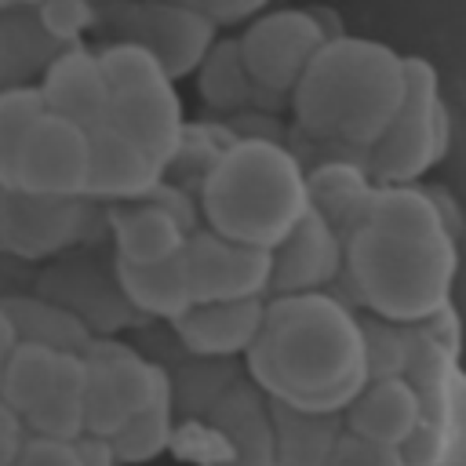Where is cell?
Segmentation results:
<instances>
[{
	"instance_id": "ba28073f",
	"label": "cell",
	"mask_w": 466,
	"mask_h": 466,
	"mask_svg": "<svg viewBox=\"0 0 466 466\" xmlns=\"http://www.w3.org/2000/svg\"><path fill=\"white\" fill-rule=\"evenodd\" d=\"M346 33L331 7H262L237 33L244 73L255 87V109L288 113V95L324 40Z\"/></svg>"
},
{
	"instance_id": "5b68a950",
	"label": "cell",
	"mask_w": 466,
	"mask_h": 466,
	"mask_svg": "<svg viewBox=\"0 0 466 466\" xmlns=\"http://www.w3.org/2000/svg\"><path fill=\"white\" fill-rule=\"evenodd\" d=\"M404 379L419 393V426L400 448L411 466H462V368L455 306L411 324Z\"/></svg>"
},
{
	"instance_id": "9a60e30c",
	"label": "cell",
	"mask_w": 466,
	"mask_h": 466,
	"mask_svg": "<svg viewBox=\"0 0 466 466\" xmlns=\"http://www.w3.org/2000/svg\"><path fill=\"white\" fill-rule=\"evenodd\" d=\"M109 25L113 40L146 47L175 84L197 69L204 51L222 33L204 11L175 0H127L109 15Z\"/></svg>"
},
{
	"instance_id": "4fadbf2b",
	"label": "cell",
	"mask_w": 466,
	"mask_h": 466,
	"mask_svg": "<svg viewBox=\"0 0 466 466\" xmlns=\"http://www.w3.org/2000/svg\"><path fill=\"white\" fill-rule=\"evenodd\" d=\"M197 226V200L171 182H160L138 200L102 208V233L109 237V255L127 266H153L175 258Z\"/></svg>"
},
{
	"instance_id": "9c48e42d",
	"label": "cell",
	"mask_w": 466,
	"mask_h": 466,
	"mask_svg": "<svg viewBox=\"0 0 466 466\" xmlns=\"http://www.w3.org/2000/svg\"><path fill=\"white\" fill-rule=\"evenodd\" d=\"M0 400L25 433L84 437V357L44 342H15L0 371Z\"/></svg>"
},
{
	"instance_id": "7402d4cb",
	"label": "cell",
	"mask_w": 466,
	"mask_h": 466,
	"mask_svg": "<svg viewBox=\"0 0 466 466\" xmlns=\"http://www.w3.org/2000/svg\"><path fill=\"white\" fill-rule=\"evenodd\" d=\"M91 135V171H87V200L95 204H124L153 193L164 182V167L146 157L138 146L98 124Z\"/></svg>"
},
{
	"instance_id": "f546056e",
	"label": "cell",
	"mask_w": 466,
	"mask_h": 466,
	"mask_svg": "<svg viewBox=\"0 0 466 466\" xmlns=\"http://www.w3.org/2000/svg\"><path fill=\"white\" fill-rule=\"evenodd\" d=\"M175 404H171V393L160 397L157 404H149L146 411H138L127 426H120L113 437H106L116 466H149L157 462L160 455L171 451V441H175Z\"/></svg>"
},
{
	"instance_id": "d4e9b609",
	"label": "cell",
	"mask_w": 466,
	"mask_h": 466,
	"mask_svg": "<svg viewBox=\"0 0 466 466\" xmlns=\"http://www.w3.org/2000/svg\"><path fill=\"white\" fill-rule=\"evenodd\" d=\"M189 76H193L197 98L208 109V116L229 120L244 109H255V87L244 73V62L237 51V33H218Z\"/></svg>"
},
{
	"instance_id": "e0dca14e",
	"label": "cell",
	"mask_w": 466,
	"mask_h": 466,
	"mask_svg": "<svg viewBox=\"0 0 466 466\" xmlns=\"http://www.w3.org/2000/svg\"><path fill=\"white\" fill-rule=\"evenodd\" d=\"M193 302L269 299V251L226 240L197 226L182 248Z\"/></svg>"
},
{
	"instance_id": "ffe728a7",
	"label": "cell",
	"mask_w": 466,
	"mask_h": 466,
	"mask_svg": "<svg viewBox=\"0 0 466 466\" xmlns=\"http://www.w3.org/2000/svg\"><path fill=\"white\" fill-rule=\"evenodd\" d=\"M36 91L47 113L69 116L80 127L95 131L106 113V76L98 62V47L66 44L51 55V62L36 76Z\"/></svg>"
},
{
	"instance_id": "8d00e7d4",
	"label": "cell",
	"mask_w": 466,
	"mask_h": 466,
	"mask_svg": "<svg viewBox=\"0 0 466 466\" xmlns=\"http://www.w3.org/2000/svg\"><path fill=\"white\" fill-rule=\"evenodd\" d=\"M175 4L197 7V11H204L218 29H229V25H244L251 15H258V11L269 7L273 0H175Z\"/></svg>"
},
{
	"instance_id": "4dcf8cb0",
	"label": "cell",
	"mask_w": 466,
	"mask_h": 466,
	"mask_svg": "<svg viewBox=\"0 0 466 466\" xmlns=\"http://www.w3.org/2000/svg\"><path fill=\"white\" fill-rule=\"evenodd\" d=\"M167 386H171V404H175V419H193L200 415L244 368H237V360H208V357H193L186 353L182 368H167Z\"/></svg>"
},
{
	"instance_id": "d6a6232c",
	"label": "cell",
	"mask_w": 466,
	"mask_h": 466,
	"mask_svg": "<svg viewBox=\"0 0 466 466\" xmlns=\"http://www.w3.org/2000/svg\"><path fill=\"white\" fill-rule=\"evenodd\" d=\"M364 350H368V379L371 375H404L411 353V324H393L379 317H364Z\"/></svg>"
},
{
	"instance_id": "ac0fdd59",
	"label": "cell",
	"mask_w": 466,
	"mask_h": 466,
	"mask_svg": "<svg viewBox=\"0 0 466 466\" xmlns=\"http://www.w3.org/2000/svg\"><path fill=\"white\" fill-rule=\"evenodd\" d=\"M339 273L342 237L317 211H306L295 229L269 251V295L331 291Z\"/></svg>"
},
{
	"instance_id": "74e56055",
	"label": "cell",
	"mask_w": 466,
	"mask_h": 466,
	"mask_svg": "<svg viewBox=\"0 0 466 466\" xmlns=\"http://www.w3.org/2000/svg\"><path fill=\"white\" fill-rule=\"evenodd\" d=\"M25 426L18 422V415L0 400V466H15V455L22 448Z\"/></svg>"
},
{
	"instance_id": "44dd1931",
	"label": "cell",
	"mask_w": 466,
	"mask_h": 466,
	"mask_svg": "<svg viewBox=\"0 0 466 466\" xmlns=\"http://www.w3.org/2000/svg\"><path fill=\"white\" fill-rule=\"evenodd\" d=\"M346 433L404 448L419 426V393L404 375H371L339 411Z\"/></svg>"
},
{
	"instance_id": "ab89813d",
	"label": "cell",
	"mask_w": 466,
	"mask_h": 466,
	"mask_svg": "<svg viewBox=\"0 0 466 466\" xmlns=\"http://www.w3.org/2000/svg\"><path fill=\"white\" fill-rule=\"evenodd\" d=\"M11 346H15V328H11V320H7V313L0 306V371H4V360H7Z\"/></svg>"
},
{
	"instance_id": "30bf717a",
	"label": "cell",
	"mask_w": 466,
	"mask_h": 466,
	"mask_svg": "<svg viewBox=\"0 0 466 466\" xmlns=\"http://www.w3.org/2000/svg\"><path fill=\"white\" fill-rule=\"evenodd\" d=\"M171 455L189 466H273V404L240 371L200 415L175 422Z\"/></svg>"
},
{
	"instance_id": "2e32d148",
	"label": "cell",
	"mask_w": 466,
	"mask_h": 466,
	"mask_svg": "<svg viewBox=\"0 0 466 466\" xmlns=\"http://www.w3.org/2000/svg\"><path fill=\"white\" fill-rule=\"evenodd\" d=\"M36 295H44V299L58 302L62 309H69L73 317H80V324L91 335H120L124 328L142 324L127 309L116 280H113V258L106 266H98L87 255V244L44 262V269L36 273Z\"/></svg>"
},
{
	"instance_id": "3957f363",
	"label": "cell",
	"mask_w": 466,
	"mask_h": 466,
	"mask_svg": "<svg viewBox=\"0 0 466 466\" xmlns=\"http://www.w3.org/2000/svg\"><path fill=\"white\" fill-rule=\"evenodd\" d=\"M400 98L404 55L382 40L339 33L320 44L288 95V146L364 160Z\"/></svg>"
},
{
	"instance_id": "277c9868",
	"label": "cell",
	"mask_w": 466,
	"mask_h": 466,
	"mask_svg": "<svg viewBox=\"0 0 466 466\" xmlns=\"http://www.w3.org/2000/svg\"><path fill=\"white\" fill-rule=\"evenodd\" d=\"M193 200L204 229L273 251L309 211L306 164L280 138L237 135L208 167Z\"/></svg>"
},
{
	"instance_id": "6da1fadb",
	"label": "cell",
	"mask_w": 466,
	"mask_h": 466,
	"mask_svg": "<svg viewBox=\"0 0 466 466\" xmlns=\"http://www.w3.org/2000/svg\"><path fill=\"white\" fill-rule=\"evenodd\" d=\"M459 262L462 229L448 189L375 186L342 237V273L331 291L364 317L422 324L451 309Z\"/></svg>"
},
{
	"instance_id": "83f0119b",
	"label": "cell",
	"mask_w": 466,
	"mask_h": 466,
	"mask_svg": "<svg viewBox=\"0 0 466 466\" xmlns=\"http://www.w3.org/2000/svg\"><path fill=\"white\" fill-rule=\"evenodd\" d=\"M11 328H15V342H44L55 350H73L80 353L95 335L80 324V317H73L69 309H62L58 302L29 291V295H15L0 302Z\"/></svg>"
},
{
	"instance_id": "8fae6325",
	"label": "cell",
	"mask_w": 466,
	"mask_h": 466,
	"mask_svg": "<svg viewBox=\"0 0 466 466\" xmlns=\"http://www.w3.org/2000/svg\"><path fill=\"white\" fill-rule=\"evenodd\" d=\"M84 437H113L138 411L171 393L160 360L124 342L120 335H95L84 350Z\"/></svg>"
},
{
	"instance_id": "8992f818",
	"label": "cell",
	"mask_w": 466,
	"mask_h": 466,
	"mask_svg": "<svg viewBox=\"0 0 466 466\" xmlns=\"http://www.w3.org/2000/svg\"><path fill=\"white\" fill-rule=\"evenodd\" d=\"M102 76H106V113L102 124L153 157L160 167L178 149L186 127V102L178 84L160 69V62L127 40H109L98 47Z\"/></svg>"
},
{
	"instance_id": "d590c367",
	"label": "cell",
	"mask_w": 466,
	"mask_h": 466,
	"mask_svg": "<svg viewBox=\"0 0 466 466\" xmlns=\"http://www.w3.org/2000/svg\"><path fill=\"white\" fill-rule=\"evenodd\" d=\"M324 466H411V462L400 448L375 444V441H364V437H353V433L339 430L335 448H331Z\"/></svg>"
},
{
	"instance_id": "1f68e13d",
	"label": "cell",
	"mask_w": 466,
	"mask_h": 466,
	"mask_svg": "<svg viewBox=\"0 0 466 466\" xmlns=\"http://www.w3.org/2000/svg\"><path fill=\"white\" fill-rule=\"evenodd\" d=\"M44 109L36 84H22V87H7L0 91V186H11V164H15V149L25 135V127L36 120V113Z\"/></svg>"
},
{
	"instance_id": "b9f144b4",
	"label": "cell",
	"mask_w": 466,
	"mask_h": 466,
	"mask_svg": "<svg viewBox=\"0 0 466 466\" xmlns=\"http://www.w3.org/2000/svg\"><path fill=\"white\" fill-rule=\"evenodd\" d=\"M4 193H7V189H4V186H0V211H4Z\"/></svg>"
},
{
	"instance_id": "7a4b0ae2",
	"label": "cell",
	"mask_w": 466,
	"mask_h": 466,
	"mask_svg": "<svg viewBox=\"0 0 466 466\" xmlns=\"http://www.w3.org/2000/svg\"><path fill=\"white\" fill-rule=\"evenodd\" d=\"M244 375L280 408L339 415L368 382L364 320L335 291L269 295Z\"/></svg>"
},
{
	"instance_id": "f1b7e54d",
	"label": "cell",
	"mask_w": 466,
	"mask_h": 466,
	"mask_svg": "<svg viewBox=\"0 0 466 466\" xmlns=\"http://www.w3.org/2000/svg\"><path fill=\"white\" fill-rule=\"evenodd\" d=\"M233 127L226 120H215V116H204V120H186L182 127V138H178V149L175 157L167 160L164 167V182L178 186L182 193L197 197V186L200 178L208 175V167L218 160V153L233 142Z\"/></svg>"
},
{
	"instance_id": "7c38bea8",
	"label": "cell",
	"mask_w": 466,
	"mask_h": 466,
	"mask_svg": "<svg viewBox=\"0 0 466 466\" xmlns=\"http://www.w3.org/2000/svg\"><path fill=\"white\" fill-rule=\"evenodd\" d=\"M102 229V204L87 197H29L18 189L4 193L0 211V251L44 266L73 248H84Z\"/></svg>"
},
{
	"instance_id": "cb8c5ba5",
	"label": "cell",
	"mask_w": 466,
	"mask_h": 466,
	"mask_svg": "<svg viewBox=\"0 0 466 466\" xmlns=\"http://www.w3.org/2000/svg\"><path fill=\"white\" fill-rule=\"evenodd\" d=\"M371 175L353 157H320L306 164V200L309 211H317L339 237L350 233V226L360 218V211L371 200Z\"/></svg>"
},
{
	"instance_id": "d6986e66",
	"label": "cell",
	"mask_w": 466,
	"mask_h": 466,
	"mask_svg": "<svg viewBox=\"0 0 466 466\" xmlns=\"http://www.w3.org/2000/svg\"><path fill=\"white\" fill-rule=\"evenodd\" d=\"M262 313H266V299L193 302L167 328H171L182 353L208 357V360H240L258 335Z\"/></svg>"
},
{
	"instance_id": "603a6c76",
	"label": "cell",
	"mask_w": 466,
	"mask_h": 466,
	"mask_svg": "<svg viewBox=\"0 0 466 466\" xmlns=\"http://www.w3.org/2000/svg\"><path fill=\"white\" fill-rule=\"evenodd\" d=\"M113 280H116L127 309L142 324L146 320L149 324H171L193 306L182 251L175 258H164V262H153V266H127V262L113 258Z\"/></svg>"
},
{
	"instance_id": "484cf974",
	"label": "cell",
	"mask_w": 466,
	"mask_h": 466,
	"mask_svg": "<svg viewBox=\"0 0 466 466\" xmlns=\"http://www.w3.org/2000/svg\"><path fill=\"white\" fill-rule=\"evenodd\" d=\"M58 44L47 36L33 7L0 11V91L36 84L40 69L51 62Z\"/></svg>"
},
{
	"instance_id": "52a82bcc",
	"label": "cell",
	"mask_w": 466,
	"mask_h": 466,
	"mask_svg": "<svg viewBox=\"0 0 466 466\" xmlns=\"http://www.w3.org/2000/svg\"><path fill=\"white\" fill-rule=\"evenodd\" d=\"M451 135V109L437 66L422 55H404V98L360 164L375 186L426 182V175L444 164Z\"/></svg>"
},
{
	"instance_id": "e575fe53",
	"label": "cell",
	"mask_w": 466,
	"mask_h": 466,
	"mask_svg": "<svg viewBox=\"0 0 466 466\" xmlns=\"http://www.w3.org/2000/svg\"><path fill=\"white\" fill-rule=\"evenodd\" d=\"M15 466H87L84 437L62 441V437L25 433L22 437V448L15 455Z\"/></svg>"
},
{
	"instance_id": "836d02e7",
	"label": "cell",
	"mask_w": 466,
	"mask_h": 466,
	"mask_svg": "<svg viewBox=\"0 0 466 466\" xmlns=\"http://www.w3.org/2000/svg\"><path fill=\"white\" fill-rule=\"evenodd\" d=\"M33 11L58 47L84 44V33L95 25V11L87 7V0H40Z\"/></svg>"
},
{
	"instance_id": "60d3db41",
	"label": "cell",
	"mask_w": 466,
	"mask_h": 466,
	"mask_svg": "<svg viewBox=\"0 0 466 466\" xmlns=\"http://www.w3.org/2000/svg\"><path fill=\"white\" fill-rule=\"evenodd\" d=\"M7 7H15V0H0V11H7Z\"/></svg>"
},
{
	"instance_id": "5bb4252c",
	"label": "cell",
	"mask_w": 466,
	"mask_h": 466,
	"mask_svg": "<svg viewBox=\"0 0 466 466\" xmlns=\"http://www.w3.org/2000/svg\"><path fill=\"white\" fill-rule=\"evenodd\" d=\"M91 171V135L69 116L40 109L25 127L15 164L11 186L29 197H84Z\"/></svg>"
},
{
	"instance_id": "f35d334b",
	"label": "cell",
	"mask_w": 466,
	"mask_h": 466,
	"mask_svg": "<svg viewBox=\"0 0 466 466\" xmlns=\"http://www.w3.org/2000/svg\"><path fill=\"white\" fill-rule=\"evenodd\" d=\"M84 451H87V466H116V459L102 437H84Z\"/></svg>"
},
{
	"instance_id": "4316f807",
	"label": "cell",
	"mask_w": 466,
	"mask_h": 466,
	"mask_svg": "<svg viewBox=\"0 0 466 466\" xmlns=\"http://www.w3.org/2000/svg\"><path fill=\"white\" fill-rule=\"evenodd\" d=\"M339 430H342L339 415L295 411L273 404V466H324Z\"/></svg>"
}]
</instances>
